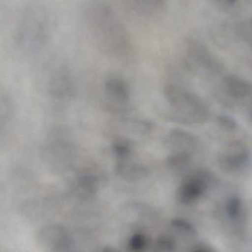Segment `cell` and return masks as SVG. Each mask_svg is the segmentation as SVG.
I'll return each mask as SVG.
<instances>
[{
	"instance_id": "cell-1",
	"label": "cell",
	"mask_w": 252,
	"mask_h": 252,
	"mask_svg": "<svg viewBox=\"0 0 252 252\" xmlns=\"http://www.w3.org/2000/svg\"><path fill=\"white\" fill-rule=\"evenodd\" d=\"M84 19L89 32L103 51L121 55L128 50L127 31L110 5L102 1L90 2L85 7Z\"/></svg>"
},
{
	"instance_id": "cell-2",
	"label": "cell",
	"mask_w": 252,
	"mask_h": 252,
	"mask_svg": "<svg viewBox=\"0 0 252 252\" xmlns=\"http://www.w3.org/2000/svg\"><path fill=\"white\" fill-rule=\"evenodd\" d=\"M49 35V17L43 7H27L16 24L14 41L22 51L32 53L45 44Z\"/></svg>"
},
{
	"instance_id": "cell-3",
	"label": "cell",
	"mask_w": 252,
	"mask_h": 252,
	"mask_svg": "<svg viewBox=\"0 0 252 252\" xmlns=\"http://www.w3.org/2000/svg\"><path fill=\"white\" fill-rule=\"evenodd\" d=\"M164 94L170 106L169 119L173 122L190 125L207 119L208 112L204 103L186 89L167 84Z\"/></svg>"
},
{
	"instance_id": "cell-4",
	"label": "cell",
	"mask_w": 252,
	"mask_h": 252,
	"mask_svg": "<svg viewBox=\"0 0 252 252\" xmlns=\"http://www.w3.org/2000/svg\"><path fill=\"white\" fill-rule=\"evenodd\" d=\"M210 177L208 173L196 170L186 176L182 181L177 192L179 201L185 205H189L198 201L208 188Z\"/></svg>"
},
{
	"instance_id": "cell-5",
	"label": "cell",
	"mask_w": 252,
	"mask_h": 252,
	"mask_svg": "<svg viewBox=\"0 0 252 252\" xmlns=\"http://www.w3.org/2000/svg\"><path fill=\"white\" fill-rule=\"evenodd\" d=\"M37 245L45 252H63L69 247L70 239L67 231L59 224H48L37 232Z\"/></svg>"
},
{
	"instance_id": "cell-6",
	"label": "cell",
	"mask_w": 252,
	"mask_h": 252,
	"mask_svg": "<svg viewBox=\"0 0 252 252\" xmlns=\"http://www.w3.org/2000/svg\"><path fill=\"white\" fill-rule=\"evenodd\" d=\"M167 148L171 153H181L192 155L196 149V138L185 130L174 129L167 134L165 139Z\"/></svg>"
},
{
	"instance_id": "cell-7",
	"label": "cell",
	"mask_w": 252,
	"mask_h": 252,
	"mask_svg": "<svg viewBox=\"0 0 252 252\" xmlns=\"http://www.w3.org/2000/svg\"><path fill=\"white\" fill-rule=\"evenodd\" d=\"M127 7L143 17L161 16L167 7V0H125Z\"/></svg>"
},
{
	"instance_id": "cell-8",
	"label": "cell",
	"mask_w": 252,
	"mask_h": 252,
	"mask_svg": "<svg viewBox=\"0 0 252 252\" xmlns=\"http://www.w3.org/2000/svg\"><path fill=\"white\" fill-rule=\"evenodd\" d=\"M105 94L109 103L115 106H124L130 98V91L125 81L118 78L108 79L105 83Z\"/></svg>"
},
{
	"instance_id": "cell-9",
	"label": "cell",
	"mask_w": 252,
	"mask_h": 252,
	"mask_svg": "<svg viewBox=\"0 0 252 252\" xmlns=\"http://www.w3.org/2000/svg\"><path fill=\"white\" fill-rule=\"evenodd\" d=\"M49 90L52 97L63 100L72 96L73 84L70 77L66 72H59L52 77Z\"/></svg>"
},
{
	"instance_id": "cell-10",
	"label": "cell",
	"mask_w": 252,
	"mask_h": 252,
	"mask_svg": "<svg viewBox=\"0 0 252 252\" xmlns=\"http://www.w3.org/2000/svg\"><path fill=\"white\" fill-rule=\"evenodd\" d=\"M99 180L92 172H84L77 176L73 183V192L84 198L90 197L97 192Z\"/></svg>"
},
{
	"instance_id": "cell-11",
	"label": "cell",
	"mask_w": 252,
	"mask_h": 252,
	"mask_svg": "<svg viewBox=\"0 0 252 252\" xmlns=\"http://www.w3.org/2000/svg\"><path fill=\"white\" fill-rule=\"evenodd\" d=\"M117 174L129 182L140 180L146 177L148 175V169L142 164L131 161L130 159L118 161L115 167Z\"/></svg>"
},
{
	"instance_id": "cell-12",
	"label": "cell",
	"mask_w": 252,
	"mask_h": 252,
	"mask_svg": "<svg viewBox=\"0 0 252 252\" xmlns=\"http://www.w3.org/2000/svg\"><path fill=\"white\" fill-rule=\"evenodd\" d=\"M13 104L7 94L0 92V135L2 134L11 122Z\"/></svg>"
},
{
	"instance_id": "cell-13",
	"label": "cell",
	"mask_w": 252,
	"mask_h": 252,
	"mask_svg": "<svg viewBox=\"0 0 252 252\" xmlns=\"http://www.w3.org/2000/svg\"><path fill=\"white\" fill-rule=\"evenodd\" d=\"M131 142L124 138L115 139L112 145V151L118 161L130 159L133 154Z\"/></svg>"
},
{
	"instance_id": "cell-14",
	"label": "cell",
	"mask_w": 252,
	"mask_h": 252,
	"mask_svg": "<svg viewBox=\"0 0 252 252\" xmlns=\"http://www.w3.org/2000/svg\"><path fill=\"white\" fill-rule=\"evenodd\" d=\"M223 157V164L232 169L242 167L249 159L247 152L242 148H235Z\"/></svg>"
},
{
	"instance_id": "cell-15",
	"label": "cell",
	"mask_w": 252,
	"mask_h": 252,
	"mask_svg": "<svg viewBox=\"0 0 252 252\" xmlns=\"http://www.w3.org/2000/svg\"><path fill=\"white\" fill-rule=\"evenodd\" d=\"M191 157L188 154L171 153L167 158V167L174 172L185 170L190 164Z\"/></svg>"
},
{
	"instance_id": "cell-16",
	"label": "cell",
	"mask_w": 252,
	"mask_h": 252,
	"mask_svg": "<svg viewBox=\"0 0 252 252\" xmlns=\"http://www.w3.org/2000/svg\"><path fill=\"white\" fill-rule=\"evenodd\" d=\"M147 247L148 240L143 234H134L129 240L128 247L130 252H145Z\"/></svg>"
},
{
	"instance_id": "cell-17",
	"label": "cell",
	"mask_w": 252,
	"mask_h": 252,
	"mask_svg": "<svg viewBox=\"0 0 252 252\" xmlns=\"http://www.w3.org/2000/svg\"><path fill=\"white\" fill-rule=\"evenodd\" d=\"M175 242L168 236H161L157 240L153 252H174Z\"/></svg>"
},
{
	"instance_id": "cell-18",
	"label": "cell",
	"mask_w": 252,
	"mask_h": 252,
	"mask_svg": "<svg viewBox=\"0 0 252 252\" xmlns=\"http://www.w3.org/2000/svg\"><path fill=\"white\" fill-rule=\"evenodd\" d=\"M241 210V203L238 198H232L228 203L227 212L230 217H237L239 215Z\"/></svg>"
},
{
	"instance_id": "cell-19",
	"label": "cell",
	"mask_w": 252,
	"mask_h": 252,
	"mask_svg": "<svg viewBox=\"0 0 252 252\" xmlns=\"http://www.w3.org/2000/svg\"><path fill=\"white\" fill-rule=\"evenodd\" d=\"M192 252H213L208 247H199L193 250Z\"/></svg>"
},
{
	"instance_id": "cell-20",
	"label": "cell",
	"mask_w": 252,
	"mask_h": 252,
	"mask_svg": "<svg viewBox=\"0 0 252 252\" xmlns=\"http://www.w3.org/2000/svg\"><path fill=\"white\" fill-rule=\"evenodd\" d=\"M102 252H120L118 251V250H115V249L112 248V247H107V248L103 249V251Z\"/></svg>"
}]
</instances>
